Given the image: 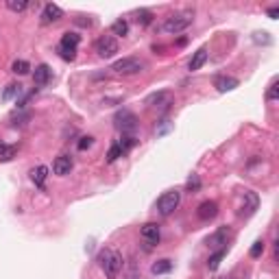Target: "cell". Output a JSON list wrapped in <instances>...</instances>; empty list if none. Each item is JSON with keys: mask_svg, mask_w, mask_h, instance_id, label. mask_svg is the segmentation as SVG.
<instances>
[{"mask_svg": "<svg viewBox=\"0 0 279 279\" xmlns=\"http://www.w3.org/2000/svg\"><path fill=\"white\" fill-rule=\"evenodd\" d=\"M98 264H101V268L105 271L107 277L116 279L118 273L122 271V255L114 249H103L101 253H98Z\"/></svg>", "mask_w": 279, "mask_h": 279, "instance_id": "cell-1", "label": "cell"}, {"mask_svg": "<svg viewBox=\"0 0 279 279\" xmlns=\"http://www.w3.org/2000/svg\"><path fill=\"white\" fill-rule=\"evenodd\" d=\"M190 24H192V11H181V13H174V16L166 17L161 29L170 35H177L181 31H186Z\"/></svg>", "mask_w": 279, "mask_h": 279, "instance_id": "cell-2", "label": "cell"}, {"mask_svg": "<svg viewBox=\"0 0 279 279\" xmlns=\"http://www.w3.org/2000/svg\"><path fill=\"white\" fill-rule=\"evenodd\" d=\"M179 203H181V192L179 190H168L157 199V211H159L161 216H170L174 209L179 208Z\"/></svg>", "mask_w": 279, "mask_h": 279, "instance_id": "cell-3", "label": "cell"}, {"mask_svg": "<svg viewBox=\"0 0 279 279\" xmlns=\"http://www.w3.org/2000/svg\"><path fill=\"white\" fill-rule=\"evenodd\" d=\"M79 42H81V35H76V33H66L64 37H61V44H59V57L61 59H66V61H72L76 57V46H79Z\"/></svg>", "mask_w": 279, "mask_h": 279, "instance_id": "cell-4", "label": "cell"}, {"mask_svg": "<svg viewBox=\"0 0 279 279\" xmlns=\"http://www.w3.org/2000/svg\"><path fill=\"white\" fill-rule=\"evenodd\" d=\"M114 122H116V127H118L120 131L124 133V136H133V133H136V129H138V118H136V114H131L129 109L118 111V114L114 116Z\"/></svg>", "mask_w": 279, "mask_h": 279, "instance_id": "cell-5", "label": "cell"}, {"mask_svg": "<svg viewBox=\"0 0 279 279\" xmlns=\"http://www.w3.org/2000/svg\"><path fill=\"white\" fill-rule=\"evenodd\" d=\"M144 64L138 59V57H122V59H118L114 66H111V70L116 72V74H138V72H142Z\"/></svg>", "mask_w": 279, "mask_h": 279, "instance_id": "cell-6", "label": "cell"}, {"mask_svg": "<svg viewBox=\"0 0 279 279\" xmlns=\"http://www.w3.org/2000/svg\"><path fill=\"white\" fill-rule=\"evenodd\" d=\"M96 52L101 57H105V59H109V57H114L116 52H118V42H116V37H111V35H103V37L96 39Z\"/></svg>", "mask_w": 279, "mask_h": 279, "instance_id": "cell-7", "label": "cell"}, {"mask_svg": "<svg viewBox=\"0 0 279 279\" xmlns=\"http://www.w3.org/2000/svg\"><path fill=\"white\" fill-rule=\"evenodd\" d=\"M146 105L153 107V109L164 111V109H168V107L173 105V94L170 92H155V94H151V96L146 98Z\"/></svg>", "mask_w": 279, "mask_h": 279, "instance_id": "cell-8", "label": "cell"}, {"mask_svg": "<svg viewBox=\"0 0 279 279\" xmlns=\"http://www.w3.org/2000/svg\"><path fill=\"white\" fill-rule=\"evenodd\" d=\"M227 242H229V229L220 227L218 231L211 233L208 240H205V244H208L209 249H214V251H220V249H227Z\"/></svg>", "mask_w": 279, "mask_h": 279, "instance_id": "cell-9", "label": "cell"}, {"mask_svg": "<svg viewBox=\"0 0 279 279\" xmlns=\"http://www.w3.org/2000/svg\"><path fill=\"white\" fill-rule=\"evenodd\" d=\"M72 166H74V161H72L70 155H59L52 161V173H55L57 177H66V174H70Z\"/></svg>", "mask_w": 279, "mask_h": 279, "instance_id": "cell-10", "label": "cell"}, {"mask_svg": "<svg viewBox=\"0 0 279 279\" xmlns=\"http://www.w3.org/2000/svg\"><path fill=\"white\" fill-rule=\"evenodd\" d=\"M51 76H52L51 66H48V64H39L37 68H35V72H33V83H35V87H46L48 81H51Z\"/></svg>", "mask_w": 279, "mask_h": 279, "instance_id": "cell-11", "label": "cell"}, {"mask_svg": "<svg viewBox=\"0 0 279 279\" xmlns=\"http://www.w3.org/2000/svg\"><path fill=\"white\" fill-rule=\"evenodd\" d=\"M238 85H240V81H238L236 76L220 74V76H216V79H214V87L218 89L220 94H225V92H231V89H236Z\"/></svg>", "mask_w": 279, "mask_h": 279, "instance_id": "cell-12", "label": "cell"}, {"mask_svg": "<svg viewBox=\"0 0 279 279\" xmlns=\"http://www.w3.org/2000/svg\"><path fill=\"white\" fill-rule=\"evenodd\" d=\"M61 17H64V11H61L59 4H46L42 11V22L44 24H52V22H59Z\"/></svg>", "mask_w": 279, "mask_h": 279, "instance_id": "cell-13", "label": "cell"}, {"mask_svg": "<svg viewBox=\"0 0 279 279\" xmlns=\"http://www.w3.org/2000/svg\"><path fill=\"white\" fill-rule=\"evenodd\" d=\"M140 233H142V238L148 242V244H157V242H159V236H161L159 225L157 223H146L142 229H140Z\"/></svg>", "mask_w": 279, "mask_h": 279, "instance_id": "cell-14", "label": "cell"}, {"mask_svg": "<svg viewBox=\"0 0 279 279\" xmlns=\"http://www.w3.org/2000/svg\"><path fill=\"white\" fill-rule=\"evenodd\" d=\"M216 214H218V205H216L214 201H203V203L196 208V216H199L201 220H211V218H216Z\"/></svg>", "mask_w": 279, "mask_h": 279, "instance_id": "cell-15", "label": "cell"}, {"mask_svg": "<svg viewBox=\"0 0 279 279\" xmlns=\"http://www.w3.org/2000/svg\"><path fill=\"white\" fill-rule=\"evenodd\" d=\"M242 199H244V205H242V209H240V216H251L255 209H258V194L246 190L244 194H242Z\"/></svg>", "mask_w": 279, "mask_h": 279, "instance_id": "cell-16", "label": "cell"}, {"mask_svg": "<svg viewBox=\"0 0 279 279\" xmlns=\"http://www.w3.org/2000/svg\"><path fill=\"white\" fill-rule=\"evenodd\" d=\"M205 61H208V48H199V51L192 55V59H190V64H188V68H190V72H196V70H201L205 66Z\"/></svg>", "mask_w": 279, "mask_h": 279, "instance_id": "cell-17", "label": "cell"}, {"mask_svg": "<svg viewBox=\"0 0 279 279\" xmlns=\"http://www.w3.org/2000/svg\"><path fill=\"white\" fill-rule=\"evenodd\" d=\"M46 177H48V168H46V166H37V168L31 170V181H33L37 188H44Z\"/></svg>", "mask_w": 279, "mask_h": 279, "instance_id": "cell-18", "label": "cell"}, {"mask_svg": "<svg viewBox=\"0 0 279 279\" xmlns=\"http://www.w3.org/2000/svg\"><path fill=\"white\" fill-rule=\"evenodd\" d=\"M16 155H17L16 144H2L0 142V161H11Z\"/></svg>", "mask_w": 279, "mask_h": 279, "instance_id": "cell-19", "label": "cell"}, {"mask_svg": "<svg viewBox=\"0 0 279 279\" xmlns=\"http://www.w3.org/2000/svg\"><path fill=\"white\" fill-rule=\"evenodd\" d=\"M153 275H164V273H170L173 271V262L170 260H159V262H155L151 266Z\"/></svg>", "mask_w": 279, "mask_h": 279, "instance_id": "cell-20", "label": "cell"}, {"mask_svg": "<svg viewBox=\"0 0 279 279\" xmlns=\"http://www.w3.org/2000/svg\"><path fill=\"white\" fill-rule=\"evenodd\" d=\"M22 94V85L20 83H9L7 89L2 92V101H11V98H17Z\"/></svg>", "mask_w": 279, "mask_h": 279, "instance_id": "cell-21", "label": "cell"}, {"mask_svg": "<svg viewBox=\"0 0 279 279\" xmlns=\"http://www.w3.org/2000/svg\"><path fill=\"white\" fill-rule=\"evenodd\" d=\"M225 255H227V249H220V251H216V253L211 255L209 262H208V268H209V271H218V266H220V262H223Z\"/></svg>", "mask_w": 279, "mask_h": 279, "instance_id": "cell-22", "label": "cell"}, {"mask_svg": "<svg viewBox=\"0 0 279 279\" xmlns=\"http://www.w3.org/2000/svg\"><path fill=\"white\" fill-rule=\"evenodd\" d=\"M7 9L13 13H22L29 9V0H7Z\"/></svg>", "mask_w": 279, "mask_h": 279, "instance_id": "cell-23", "label": "cell"}, {"mask_svg": "<svg viewBox=\"0 0 279 279\" xmlns=\"http://www.w3.org/2000/svg\"><path fill=\"white\" fill-rule=\"evenodd\" d=\"M111 33L114 35H127L129 33V22L127 20H122V17H120V20H116L114 24H111Z\"/></svg>", "mask_w": 279, "mask_h": 279, "instance_id": "cell-24", "label": "cell"}, {"mask_svg": "<svg viewBox=\"0 0 279 279\" xmlns=\"http://www.w3.org/2000/svg\"><path fill=\"white\" fill-rule=\"evenodd\" d=\"M29 70H31V66H29V61H24V59H17V61H13V66H11V72H16V74H29Z\"/></svg>", "mask_w": 279, "mask_h": 279, "instance_id": "cell-25", "label": "cell"}, {"mask_svg": "<svg viewBox=\"0 0 279 279\" xmlns=\"http://www.w3.org/2000/svg\"><path fill=\"white\" fill-rule=\"evenodd\" d=\"M122 155H124V151L118 146V142H116L114 146L109 148V153H107V164H114V161L118 159V157H122Z\"/></svg>", "mask_w": 279, "mask_h": 279, "instance_id": "cell-26", "label": "cell"}, {"mask_svg": "<svg viewBox=\"0 0 279 279\" xmlns=\"http://www.w3.org/2000/svg\"><path fill=\"white\" fill-rule=\"evenodd\" d=\"M136 16H138V17H136L138 24H142V26H146V24H151V22H153V13L146 11V9H140Z\"/></svg>", "mask_w": 279, "mask_h": 279, "instance_id": "cell-27", "label": "cell"}, {"mask_svg": "<svg viewBox=\"0 0 279 279\" xmlns=\"http://www.w3.org/2000/svg\"><path fill=\"white\" fill-rule=\"evenodd\" d=\"M279 81L277 79H273L271 81V85H268V89H266V101H277L279 98Z\"/></svg>", "mask_w": 279, "mask_h": 279, "instance_id": "cell-28", "label": "cell"}, {"mask_svg": "<svg viewBox=\"0 0 279 279\" xmlns=\"http://www.w3.org/2000/svg\"><path fill=\"white\" fill-rule=\"evenodd\" d=\"M186 190L188 192H199L201 190V179H199V174H192L190 179L186 181Z\"/></svg>", "mask_w": 279, "mask_h": 279, "instance_id": "cell-29", "label": "cell"}, {"mask_svg": "<svg viewBox=\"0 0 279 279\" xmlns=\"http://www.w3.org/2000/svg\"><path fill=\"white\" fill-rule=\"evenodd\" d=\"M262 253H264V242L262 240H255L253 246H251V251H249V255L253 260H258V258H262Z\"/></svg>", "mask_w": 279, "mask_h": 279, "instance_id": "cell-30", "label": "cell"}, {"mask_svg": "<svg viewBox=\"0 0 279 279\" xmlns=\"http://www.w3.org/2000/svg\"><path fill=\"white\" fill-rule=\"evenodd\" d=\"M92 144H94V138H92V136L81 138V142H79V151H85V148H89Z\"/></svg>", "mask_w": 279, "mask_h": 279, "instance_id": "cell-31", "label": "cell"}, {"mask_svg": "<svg viewBox=\"0 0 279 279\" xmlns=\"http://www.w3.org/2000/svg\"><path fill=\"white\" fill-rule=\"evenodd\" d=\"M277 16H279V7L268 9V17H273V20H277Z\"/></svg>", "mask_w": 279, "mask_h": 279, "instance_id": "cell-32", "label": "cell"}]
</instances>
